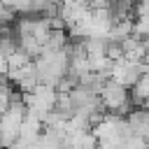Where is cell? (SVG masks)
<instances>
[{
    "label": "cell",
    "instance_id": "obj_2",
    "mask_svg": "<svg viewBox=\"0 0 149 149\" xmlns=\"http://www.w3.org/2000/svg\"><path fill=\"white\" fill-rule=\"evenodd\" d=\"M65 42H68L65 30H51L49 37H47V44L42 47V51H61V49H65Z\"/></svg>",
    "mask_w": 149,
    "mask_h": 149
},
{
    "label": "cell",
    "instance_id": "obj_1",
    "mask_svg": "<svg viewBox=\"0 0 149 149\" xmlns=\"http://www.w3.org/2000/svg\"><path fill=\"white\" fill-rule=\"evenodd\" d=\"M100 100H102V107H107L112 112H123V109H128L130 95H128L126 86H121V84L109 79V81H105V86L100 91Z\"/></svg>",
    "mask_w": 149,
    "mask_h": 149
},
{
    "label": "cell",
    "instance_id": "obj_3",
    "mask_svg": "<svg viewBox=\"0 0 149 149\" xmlns=\"http://www.w3.org/2000/svg\"><path fill=\"white\" fill-rule=\"evenodd\" d=\"M33 61V56L28 54V51H23L21 47L16 49V51H12L9 56H7V63H9V70H19V68H23V65H28Z\"/></svg>",
    "mask_w": 149,
    "mask_h": 149
},
{
    "label": "cell",
    "instance_id": "obj_4",
    "mask_svg": "<svg viewBox=\"0 0 149 149\" xmlns=\"http://www.w3.org/2000/svg\"><path fill=\"white\" fill-rule=\"evenodd\" d=\"M16 21H19V19H16V9L0 5V26H12V23H16Z\"/></svg>",
    "mask_w": 149,
    "mask_h": 149
},
{
    "label": "cell",
    "instance_id": "obj_7",
    "mask_svg": "<svg viewBox=\"0 0 149 149\" xmlns=\"http://www.w3.org/2000/svg\"><path fill=\"white\" fill-rule=\"evenodd\" d=\"M9 72V63H7V56H2L0 54V77H5Z\"/></svg>",
    "mask_w": 149,
    "mask_h": 149
},
{
    "label": "cell",
    "instance_id": "obj_6",
    "mask_svg": "<svg viewBox=\"0 0 149 149\" xmlns=\"http://www.w3.org/2000/svg\"><path fill=\"white\" fill-rule=\"evenodd\" d=\"M135 14H137V19L149 21V0H137L135 2Z\"/></svg>",
    "mask_w": 149,
    "mask_h": 149
},
{
    "label": "cell",
    "instance_id": "obj_5",
    "mask_svg": "<svg viewBox=\"0 0 149 149\" xmlns=\"http://www.w3.org/2000/svg\"><path fill=\"white\" fill-rule=\"evenodd\" d=\"M12 93H14V88H12L9 77H7V74L0 77V98H9V100H12Z\"/></svg>",
    "mask_w": 149,
    "mask_h": 149
},
{
    "label": "cell",
    "instance_id": "obj_8",
    "mask_svg": "<svg viewBox=\"0 0 149 149\" xmlns=\"http://www.w3.org/2000/svg\"><path fill=\"white\" fill-rule=\"evenodd\" d=\"M0 5H5V7H14L16 0H0Z\"/></svg>",
    "mask_w": 149,
    "mask_h": 149
}]
</instances>
